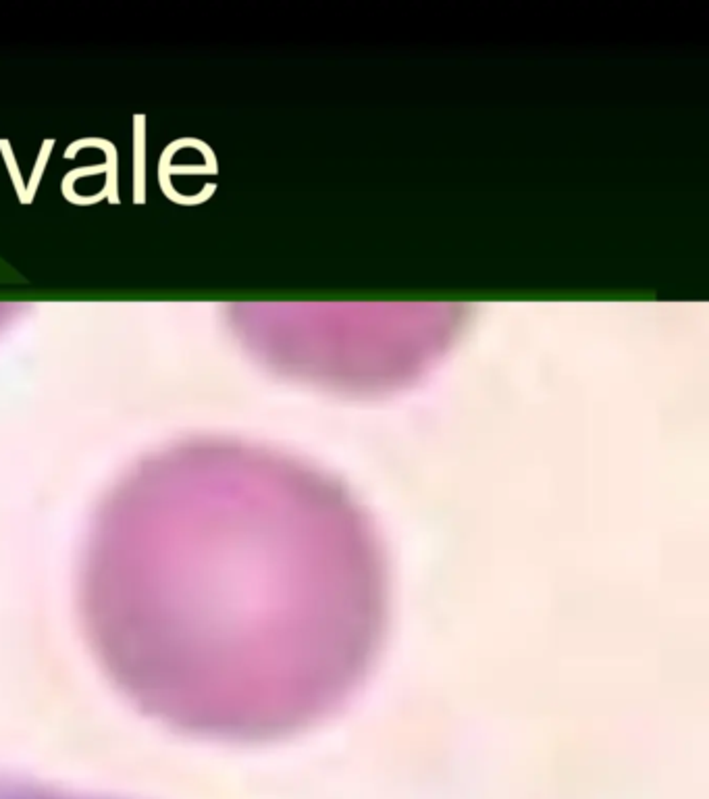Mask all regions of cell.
Returning a JSON list of instances; mask_svg holds the SVG:
<instances>
[{"label":"cell","instance_id":"1","mask_svg":"<svg viewBox=\"0 0 709 799\" xmlns=\"http://www.w3.org/2000/svg\"><path fill=\"white\" fill-rule=\"evenodd\" d=\"M0 799H69L51 794H38L30 789H15V787H0Z\"/></svg>","mask_w":709,"mask_h":799}]
</instances>
